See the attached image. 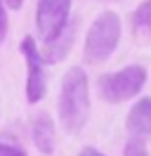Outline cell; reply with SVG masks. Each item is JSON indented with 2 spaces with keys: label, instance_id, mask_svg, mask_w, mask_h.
I'll return each instance as SVG.
<instances>
[{
  "label": "cell",
  "instance_id": "1",
  "mask_svg": "<svg viewBox=\"0 0 151 156\" xmlns=\"http://www.w3.org/2000/svg\"><path fill=\"white\" fill-rule=\"evenodd\" d=\"M90 116V88L80 66L66 71L59 90V118L66 133H78Z\"/></svg>",
  "mask_w": 151,
  "mask_h": 156
},
{
  "label": "cell",
  "instance_id": "14",
  "mask_svg": "<svg viewBox=\"0 0 151 156\" xmlns=\"http://www.w3.org/2000/svg\"><path fill=\"white\" fill-rule=\"evenodd\" d=\"M106 2H113V0H106Z\"/></svg>",
  "mask_w": 151,
  "mask_h": 156
},
{
  "label": "cell",
  "instance_id": "12",
  "mask_svg": "<svg viewBox=\"0 0 151 156\" xmlns=\"http://www.w3.org/2000/svg\"><path fill=\"white\" fill-rule=\"evenodd\" d=\"M0 156H26V154L14 144H2L0 142Z\"/></svg>",
  "mask_w": 151,
  "mask_h": 156
},
{
  "label": "cell",
  "instance_id": "4",
  "mask_svg": "<svg viewBox=\"0 0 151 156\" xmlns=\"http://www.w3.org/2000/svg\"><path fill=\"white\" fill-rule=\"evenodd\" d=\"M68 14H71V0H38L36 26L45 45L54 43L68 29Z\"/></svg>",
  "mask_w": 151,
  "mask_h": 156
},
{
  "label": "cell",
  "instance_id": "13",
  "mask_svg": "<svg viewBox=\"0 0 151 156\" xmlns=\"http://www.w3.org/2000/svg\"><path fill=\"white\" fill-rule=\"evenodd\" d=\"M78 156H104V154H102V151H97L94 147H85V149L78 151Z\"/></svg>",
  "mask_w": 151,
  "mask_h": 156
},
{
  "label": "cell",
  "instance_id": "9",
  "mask_svg": "<svg viewBox=\"0 0 151 156\" xmlns=\"http://www.w3.org/2000/svg\"><path fill=\"white\" fill-rule=\"evenodd\" d=\"M73 36H76V29L73 24H71V31H68V36H66V31L59 36V38L54 40V43H50V45H45V59L47 62H59V59L66 57V52L71 50V43H73Z\"/></svg>",
  "mask_w": 151,
  "mask_h": 156
},
{
  "label": "cell",
  "instance_id": "2",
  "mask_svg": "<svg viewBox=\"0 0 151 156\" xmlns=\"http://www.w3.org/2000/svg\"><path fill=\"white\" fill-rule=\"evenodd\" d=\"M121 40V19L111 10H104L85 36V62L87 64H102L113 55V50Z\"/></svg>",
  "mask_w": 151,
  "mask_h": 156
},
{
  "label": "cell",
  "instance_id": "11",
  "mask_svg": "<svg viewBox=\"0 0 151 156\" xmlns=\"http://www.w3.org/2000/svg\"><path fill=\"white\" fill-rule=\"evenodd\" d=\"M7 36V10H5V2L0 0V45Z\"/></svg>",
  "mask_w": 151,
  "mask_h": 156
},
{
  "label": "cell",
  "instance_id": "6",
  "mask_svg": "<svg viewBox=\"0 0 151 156\" xmlns=\"http://www.w3.org/2000/svg\"><path fill=\"white\" fill-rule=\"evenodd\" d=\"M128 130L137 140H151V97H142L128 114Z\"/></svg>",
  "mask_w": 151,
  "mask_h": 156
},
{
  "label": "cell",
  "instance_id": "3",
  "mask_svg": "<svg viewBox=\"0 0 151 156\" xmlns=\"http://www.w3.org/2000/svg\"><path fill=\"white\" fill-rule=\"evenodd\" d=\"M146 83V69L139 64L125 66L113 73H104L99 78V95L111 104L125 102V99L137 97Z\"/></svg>",
  "mask_w": 151,
  "mask_h": 156
},
{
  "label": "cell",
  "instance_id": "5",
  "mask_svg": "<svg viewBox=\"0 0 151 156\" xmlns=\"http://www.w3.org/2000/svg\"><path fill=\"white\" fill-rule=\"evenodd\" d=\"M19 48L26 57V99L31 104H36L45 97V90H47V78H45V69H43L45 59L38 52L36 40L31 36H24Z\"/></svg>",
  "mask_w": 151,
  "mask_h": 156
},
{
  "label": "cell",
  "instance_id": "8",
  "mask_svg": "<svg viewBox=\"0 0 151 156\" xmlns=\"http://www.w3.org/2000/svg\"><path fill=\"white\" fill-rule=\"evenodd\" d=\"M132 33L139 40H151V0H144L132 12Z\"/></svg>",
  "mask_w": 151,
  "mask_h": 156
},
{
  "label": "cell",
  "instance_id": "10",
  "mask_svg": "<svg viewBox=\"0 0 151 156\" xmlns=\"http://www.w3.org/2000/svg\"><path fill=\"white\" fill-rule=\"evenodd\" d=\"M123 156H151L149 149H146V142L144 140H137V137H130L128 144L123 149Z\"/></svg>",
  "mask_w": 151,
  "mask_h": 156
},
{
  "label": "cell",
  "instance_id": "7",
  "mask_svg": "<svg viewBox=\"0 0 151 156\" xmlns=\"http://www.w3.org/2000/svg\"><path fill=\"white\" fill-rule=\"evenodd\" d=\"M33 142H36L38 151L43 154H52L57 144V133H54V123L47 114H40V116L33 121Z\"/></svg>",
  "mask_w": 151,
  "mask_h": 156
}]
</instances>
